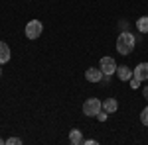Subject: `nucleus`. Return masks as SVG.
Returning <instances> with one entry per match:
<instances>
[{
    "label": "nucleus",
    "instance_id": "dca6fc26",
    "mask_svg": "<svg viewBox=\"0 0 148 145\" xmlns=\"http://www.w3.org/2000/svg\"><path fill=\"white\" fill-rule=\"evenodd\" d=\"M121 30H123V32H126V30H128V22H126V20H123V22H121Z\"/></svg>",
    "mask_w": 148,
    "mask_h": 145
},
{
    "label": "nucleus",
    "instance_id": "423d86ee",
    "mask_svg": "<svg viewBox=\"0 0 148 145\" xmlns=\"http://www.w3.org/2000/svg\"><path fill=\"white\" fill-rule=\"evenodd\" d=\"M136 78L140 80H148V63H138L134 67V73H132Z\"/></svg>",
    "mask_w": 148,
    "mask_h": 145
},
{
    "label": "nucleus",
    "instance_id": "20e7f679",
    "mask_svg": "<svg viewBox=\"0 0 148 145\" xmlns=\"http://www.w3.org/2000/svg\"><path fill=\"white\" fill-rule=\"evenodd\" d=\"M116 61H114L113 57H101V63H99V69L103 71V75H111L113 77L114 73H116Z\"/></svg>",
    "mask_w": 148,
    "mask_h": 145
},
{
    "label": "nucleus",
    "instance_id": "7ed1b4c3",
    "mask_svg": "<svg viewBox=\"0 0 148 145\" xmlns=\"http://www.w3.org/2000/svg\"><path fill=\"white\" fill-rule=\"evenodd\" d=\"M103 110V102L97 100V98H89V100H85V104H83V114L85 116H95L97 118V114Z\"/></svg>",
    "mask_w": 148,
    "mask_h": 145
},
{
    "label": "nucleus",
    "instance_id": "f03ea898",
    "mask_svg": "<svg viewBox=\"0 0 148 145\" xmlns=\"http://www.w3.org/2000/svg\"><path fill=\"white\" fill-rule=\"evenodd\" d=\"M26 37L28 39H38L40 35H42V32H44V24L40 22V20H30V22L26 24Z\"/></svg>",
    "mask_w": 148,
    "mask_h": 145
},
{
    "label": "nucleus",
    "instance_id": "f257e3e1",
    "mask_svg": "<svg viewBox=\"0 0 148 145\" xmlns=\"http://www.w3.org/2000/svg\"><path fill=\"white\" fill-rule=\"evenodd\" d=\"M134 45H136V35L132 34V32H121L119 37H116V51L121 53V55H130L132 53V49H134Z\"/></svg>",
    "mask_w": 148,
    "mask_h": 145
},
{
    "label": "nucleus",
    "instance_id": "0eeeda50",
    "mask_svg": "<svg viewBox=\"0 0 148 145\" xmlns=\"http://www.w3.org/2000/svg\"><path fill=\"white\" fill-rule=\"evenodd\" d=\"M116 77L121 78V80H130V77H132V69L126 67V65H119V67H116Z\"/></svg>",
    "mask_w": 148,
    "mask_h": 145
},
{
    "label": "nucleus",
    "instance_id": "6e6552de",
    "mask_svg": "<svg viewBox=\"0 0 148 145\" xmlns=\"http://www.w3.org/2000/svg\"><path fill=\"white\" fill-rule=\"evenodd\" d=\"M10 57H12V53H10V47L4 43V41H0V65H4V63H8L10 61Z\"/></svg>",
    "mask_w": 148,
    "mask_h": 145
},
{
    "label": "nucleus",
    "instance_id": "f3484780",
    "mask_svg": "<svg viewBox=\"0 0 148 145\" xmlns=\"http://www.w3.org/2000/svg\"><path fill=\"white\" fill-rule=\"evenodd\" d=\"M142 96H144V98H146V100H148V84H146V86H144V88H142Z\"/></svg>",
    "mask_w": 148,
    "mask_h": 145
},
{
    "label": "nucleus",
    "instance_id": "9b49d317",
    "mask_svg": "<svg viewBox=\"0 0 148 145\" xmlns=\"http://www.w3.org/2000/svg\"><path fill=\"white\" fill-rule=\"evenodd\" d=\"M136 30L140 34H148V16H142L136 20Z\"/></svg>",
    "mask_w": 148,
    "mask_h": 145
},
{
    "label": "nucleus",
    "instance_id": "1a4fd4ad",
    "mask_svg": "<svg viewBox=\"0 0 148 145\" xmlns=\"http://www.w3.org/2000/svg\"><path fill=\"white\" fill-rule=\"evenodd\" d=\"M103 110L109 112V114L116 112L119 110V100H116V98H107V100H103Z\"/></svg>",
    "mask_w": 148,
    "mask_h": 145
},
{
    "label": "nucleus",
    "instance_id": "9d476101",
    "mask_svg": "<svg viewBox=\"0 0 148 145\" xmlns=\"http://www.w3.org/2000/svg\"><path fill=\"white\" fill-rule=\"evenodd\" d=\"M69 143L71 145L83 143V134H81L79 129H71V132H69Z\"/></svg>",
    "mask_w": 148,
    "mask_h": 145
},
{
    "label": "nucleus",
    "instance_id": "a211bd4d",
    "mask_svg": "<svg viewBox=\"0 0 148 145\" xmlns=\"http://www.w3.org/2000/svg\"><path fill=\"white\" fill-rule=\"evenodd\" d=\"M0 145H6V139H2V137H0Z\"/></svg>",
    "mask_w": 148,
    "mask_h": 145
},
{
    "label": "nucleus",
    "instance_id": "f8f14e48",
    "mask_svg": "<svg viewBox=\"0 0 148 145\" xmlns=\"http://www.w3.org/2000/svg\"><path fill=\"white\" fill-rule=\"evenodd\" d=\"M140 123L148 127V106H146V108H144L142 112H140Z\"/></svg>",
    "mask_w": 148,
    "mask_h": 145
},
{
    "label": "nucleus",
    "instance_id": "ddd939ff",
    "mask_svg": "<svg viewBox=\"0 0 148 145\" xmlns=\"http://www.w3.org/2000/svg\"><path fill=\"white\" fill-rule=\"evenodd\" d=\"M20 143H22L20 137H8V139H6V145H20Z\"/></svg>",
    "mask_w": 148,
    "mask_h": 145
},
{
    "label": "nucleus",
    "instance_id": "4468645a",
    "mask_svg": "<svg viewBox=\"0 0 148 145\" xmlns=\"http://www.w3.org/2000/svg\"><path fill=\"white\" fill-rule=\"evenodd\" d=\"M140 82H142L140 78H136V77H130V88H138V86H140Z\"/></svg>",
    "mask_w": 148,
    "mask_h": 145
},
{
    "label": "nucleus",
    "instance_id": "39448f33",
    "mask_svg": "<svg viewBox=\"0 0 148 145\" xmlns=\"http://www.w3.org/2000/svg\"><path fill=\"white\" fill-rule=\"evenodd\" d=\"M85 78L89 80V82H101L103 78V71L99 67H89L85 71Z\"/></svg>",
    "mask_w": 148,
    "mask_h": 145
},
{
    "label": "nucleus",
    "instance_id": "6ab92c4d",
    "mask_svg": "<svg viewBox=\"0 0 148 145\" xmlns=\"http://www.w3.org/2000/svg\"><path fill=\"white\" fill-rule=\"evenodd\" d=\"M0 77H2V67H0Z\"/></svg>",
    "mask_w": 148,
    "mask_h": 145
},
{
    "label": "nucleus",
    "instance_id": "2eb2a0df",
    "mask_svg": "<svg viewBox=\"0 0 148 145\" xmlns=\"http://www.w3.org/2000/svg\"><path fill=\"white\" fill-rule=\"evenodd\" d=\"M97 118H99V122H107V118H109V112L101 110L99 114H97Z\"/></svg>",
    "mask_w": 148,
    "mask_h": 145
}]
</instances>
